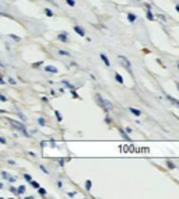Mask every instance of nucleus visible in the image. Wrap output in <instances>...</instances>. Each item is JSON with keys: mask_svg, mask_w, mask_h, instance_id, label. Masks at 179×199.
<instances>
[{"mask_svg": "<svg viewBox=\"0 0 179 199\" xmlns=\"http://www.w3.org/2000/svg\"><path fill=\"white\" fill-rule=\"evenodd\" d=\"M9 122H10V125L14 128V129H17V130H20L25 137H30V133L27 132V126L22 122H20V121H16V119H9Z\"/></svg>", "mask_w": 179, "mask_h": 199, "instance_id": "f257e3e1", "label": "nucleus"}, {"mask_svg": "<svg viewBox=\"0 0 179 199\" xmlns=\"http://www.w3.org/2000/svg\"><path fill=\"white\" fill-rule=\"evenodd\" d=\"M95 98H97V101H98V104H100V107L104 108L106 112H111V111H112V104H111V102L108 101V100H105V98H102L100 94H97Z\"/></svg>", "mask_w": 179, "mask_h": 199, "instance_id": "f03ea898", "label": "nucleus"}, {"mask_svg": "<svg viewBox=\"0 0 179 199\" xmlns=\"http://www.w3.org/2000/svg\"><path fill=\"white\" fill-rule=\"evenodd\" d=\"M118 59H119V62L122 63V66H125V69H126L129 73H132V63H130V60L127 59L126 56L119 55V56H118Z\"/></svg>", "mask_w": 179, "mask_h": 199, "instance_id": "7ed1b4c3", "label": "nucleus"}, {"mask_svg": "<svg viewBox=\"0 0 179 199\" xmlns=\"http://www.w3.org/2000/svg\"><path fill=\"white\" fill-rule=\"evenodd\" d=\"M56 39L60 41V42H63V43H67L69 42V34L66 33V31H62V33H59L58 35H56Z\"/></svg>", "mask_w": 179, "mask_h": 199, "instance_id": "20e7f679", "label": "nucleus"}, {"mask_svg": "<svg viewBox=\"0 0 179 199\" xmlns=\"http://www.w3.org/2000/svg\"><path fill=\"white\" fill-rule=\"evenodd\" d=\"M73 30L76 34H79L80 37H85V30L81 25H73Z\"/></svg>", "mask_w": 179, "mask_h": 199, "instance_id": "39448f33", "label": "nucleus"}, {"mask_svg": "<svg viewBox=\"0 0 179 199\" xmlns=\"http://www.w3.org/2000/svg\"><path fill=\"white\" fill-rule=\"evenodd\" d=\"M43 70L45 72H48V73H53V75H58V67H55V66H51V65H48L43 67Z\"/></svg>", "mask_w": 179, "mask_h": 199, "instance_id": "423d86ee", "label": "nucleus"}, {"mask_svg": "<svg viewBox=\"0 0 179 199\" xmlns=\"http://www.w3.org/2000/svg\"><path fill=\"white\" fill-rule=\"evenodd\" d=\"M146 16H147V18L150 20V21H154L155 20V16L153 14V11H151V7L147 4V13H146Z\"/></svg>", "mask_w": 179, "mask_h": 199, "instance_id": "0eeeda50", "label": "nucleus"}, {"mask_svg": "<svg viewBox=\"0 0 179 199\" xmlns=\"http://www.w3.org/2000/svg\"><path fill=\"white\" fill-rule=\"evenodd\" d=\"M100 58H101V59H102V62H104V65H105L106 67H109V66H111V62H109V58H108V56H106L105 54H101V55H100Z\"/></svg>", "mask_w": 179, "mask_h": 199, "instance_id": "6e6552de", "label": "nucleus"}, {"mask_svg": "<svg viewBox=\"0 0 179 199\" xmlns=\"http://www.w3.org/2000/svg\"><path fill=\"white\" fill-rule=\"evenodd\" d=\"M129 111H130V114L134 115V117H141V111L137 109V108H134V107H129Z\"/></svg>", "mask_w": 179, "mask_h": 199, "instance_id": "1a4fd4ad", "label": "nucleus"}, {"mask_svg": "<svg viewBox=\"0 0 179 199\" xmlns=\"http://www.w3.org/2000/svg\"><path fill=\"white\" fill-rule=\"evenodd\" d=\"M127 20L130 24H134V21L137 20V16L136 14H133V13H127Z\"/></svg>", "mask_w": 179, "mask_h": 199, "instance_id": "9d476101", "label": "nucleus"}, {"mask_svg": "<svg viewBox=\"0 0 179 199\" xmlns=\"http://www.w3.org/2000/svg\"><path fill=\"white\" fill-rule=\"evenodd\" d=\"M62 86H64L66 88H69V90H73L74 88V86L69 80H62Z\"/></svg>", "mask_w": 179, "mask_h": 199, "instance_id": "9b49d317", "label": "nucleus"}, {"mask_svg": "<svg viewBox=\"0 0 179 199\" xmlns=\"http://www.w3.org/2000/svg\"><path fill=\"white\" fill-rule=\"evenodd\" d=\"M58 55H60V56H66V58H70V56H71L69 51H63V49H58Z\"/></svg>", "mask_w": 179, "mask_h": 199, "instance_id": "f8f14e48", "label": "nucleus"}, {"mask_svg": "<svg viewBox=\"0 0 179 199\" xmlns=\"http://www.w3.org/2000/svg\"><path fill=\"white\" fill-rule=\"evenodd\" d=\"M18 191H17V196H21V195L25 194V185H20V187H17Z\"/></svg>", "mask_w": 179, "mask_h": 199, "instance_id": "ddd939ff", "label": "nucleus"}, {"mask_svg": "<svg viewBox=\"0 0 179 199\" xmlns=\"http://www.w3.org/2000/svg\"><path fill=\"white\" fill-rule=\"evenodd\" d=\"M165 97L168 98L169 101L172 102L174 105H176V107H179V100H176V98H174V97H171V96H168V94H165Z\"/></svg>", "mask_w": 179, "mask_h": 199, "instance_id": "4468645a", "label": "nucleus"}, {"mask_svg": "<svg viewBox=\"0 0 179 199\" xmlns=\"http://www.w3.org/2000/svg\"><path fill=\"white\" fill-rule=\"evenodd\" d=\"M37 191H38V194H39V196H42V198H43V196H46V194H48L46 189L42 188V187H41V188H38Z\"/></svg>", "mask_w": 179, "mask_h": 199, "instance_id": "2eb2a0df", "label": "nucleus"}, {"mask_svg": "<svg viewBox=\"0 0 179 199\" xmlns=\"http://www.w3.org/2000/svg\"><path fill=\"white\" fill-rule=\"evenodd\" d=\"M9 37H10L13 41H16V42H21V38L18 37V35H16V34H10Z\"/></svg>", "mask_w": 179, "mask_h": 199, "instance_id": "dca6fc26", "label": "nucleus"}, {"mask_svg": "<svg viewBox=\"0 0 179 199\" xmlns=\"http://www.w3.org/2000/svg\"><path fill=\"white\" fill-rule=\"evenodd\" d=\"M43 13H45L48 17H53V16H55V14H53V11L51 10V9H48V7H45V9H43Z\"/></svg>", "mask_w": 179, "mask_h": 199, "instance_id": "f3484780", "label": "nucleus"}, {"mask_svg": "<svg viewBox=\"0 0 179 199\" xmlns=\"http://www.w3.org/2000/svg\"><path fill=\"white\" fill-rule=\"evenodd\" d=\"M115 80L119 83V84H123V77H122L119 73H115Z\"/></svg>", "mask_w": 179, "mask_h": 199, "instance_id": "a211bd4d", "label": "nucleus"}, {"mask_svg": "<svg viewBox=\"0 0 179 199\" xmlns=\"http://www.w3.org/2000/svg\"><path fill=\"white\" fill-rule=\"evenodd\" d=\"M91 188H92V181H91V179H87V181H85V189H87V191H91Z\"/></svg>", "mask_w": 179, "mask_h": 199, "instance_id": "6ab92c4d", "label": "nucleus"}, {"mask_svg": "<svg viewBox=\"0 0 179 199\" xmlns=\"http://www.w3.org/2000/svg\"><path fill=\"white\" fill-rule=\"evenodd\" d=\"M30 185H31L32 188H35V189L41 188V185H39V182H37V181H35V179H32L31 182H30Z\"/></svg>", "mask_w": 179, "mask_h": 199, "instance_id": "aec40b11", "label": "nucleus"}, {"mask_svg": "<svg viewBox=\"0 0 179 199\" xmlns=\"http://www.w3.org/2000/svg\"><path fill=\"white\" fill-rule=\"evenodd\" d=\"M119 132H121V135L123 136V139H126V140H130V137H129V133H127L126 130L123 132V129H119Z\"/></svg>", "mask_w": 179, "mask_h": 199, "instance_id": "412c9836", "label": "nucleus"}, {"mask_svg": "<svg viewBox=\"0 0 179 199\" xmlns=\"http://www.w3.org/2000/svg\"><path fill=\"white\" fill-rule=\"evenodd\" d=\"M55 115H56V118H58L59 122H62V121H63V117H62L60 111H58V109H56V111H55Z\"/></svg>", "mask_w": 179, "mask_h": 199, "instance_id": "4be33fe9", "label": "nucleus"}, {"mask_svg": "<svg viewBox=\"0 0 179 199\" xmlns=\"http://www.w3.org/2000/svg\"><path fill=\"white\" fill-rule=\"evenodd\" d=\"M167 167H168V168H171V170H175V168H176V166H175V164L171 161V160H167Z\"/></svg>", "mask_w": 179, "mask_h": 199, "instance_id": "5701e85b", "label": "nucleus"}, {"mask_svg": "<svg viewBox=\"0 0 179 199\" xmlns=\"http://www.w3.org/2000/svg\"><path fill=\"white\" fill-rule=\"evenodd\" d=\"M38 124H39V126H45V125H46V121H45L43 117H41V118H38Z\"/></svg>", "mask_w": 179, "mask_h": 199, "instance_id": "b1692460", "label": "nucleus"}, {"mask_svg": "<svg viewBox=\"0 0 179 199\" xmlns=\"http://www.w3.org/2000/svg\"><path fill=\"white\" fill-rule=\"evenodd\" d=\"M22 178L25 179L27 182H31V181H32V178H31V175H30V174H24V175H22Z\"/></svg>", "mask_w": 179, "mask_h": 199, "instance_id": "393cba45", "label": "nucleus"}, {"mask_svg": "<svg viewBox=\"0 0 179 199\" xmlns=\"http://www.w3.org/2000/svg\"><path fill=\"white\" fill-rule=\"evenodd\" d=\"M1 177L4 178V179H9V178L11 177V175H10V174H9L7 171H1Z\"/></svg>", "mask_w": 179, "mask_h": 199, "instance_id": "a878e982", "label": "nucleus"}, {"mask_svg": "<svg viewBox=\"0 0 179 199\" xmlns=\"http://www.w3.org/2000/svg\"><path fill=\"white\" fill-rule=\"evenodd\" d=\"M39 168H41V171H42L43 174H46V175H48V174H49V171H48V168H46V167H43L42 164L39 166Z\"/></svg>", "mask_w": 179, "mask_h": 199, "instance_id": "bb28decb", "label": "nucleus"}, {"mask_svg": "<svg viewBox=\"0 0 179 199\" xmlns=\"http://www.w3.org/2000/svg\"><path fill=\"white\" fill-rule=\"evenodd\" d=\"M70 93H71V96H73V98H79V100H80V96L77 94V93H76V90H74V88H73V90H70Z\"/></svg>", "mask_w": 179, "mask_h": 199, "instance_id": "cd10ccee", "label": "nucleus"}, {"mask_svg": "<svg viewBox=\"0 0 179 199\" xmlns=\"http://www.w3.org/2000/svg\"><path fill=\"white\" fill-rule=\"evenodd\" d=\"M17 191H18V188H16V187H11V185H10V192H11V194L17 195Z\"/></svg>", "mask_w": 179, "mask_h": 199, "instance_id": "c85d7f7f", "label": "nucleus"}, {"mask_svg": "<svg viewBox=\"0 0 179 199\" xmlns=\"http://www.w3.org/2000/svg\"><path fill=\"white\" fill-rule=\"evenodd\" d=\"M0 101H1V102H6V101H7V97H6L3 93H0Z\"/></svg>", "mask_w": 179, "mask_h": 199, "instance_id": "c756f323", "label": "nucleus"}, {"mask_svg": "<svg viewBox=\"0 0 179 199\" xmlns=\"http://www.w3.org/2000/svg\"><path fill=\"white\" fill-rule=\"evenodd\" d=\"M66 3H67L70 7H74V6H76V1H74V0H66Z\"/></svg>", "mask_w": 179, "mask_h": 199, "instance_id": "7c9ffc66", "label": "nucleus"}, {"mask_svg": "<svg viewBox=\"0 0 179 199\" xmlns=\"http://www.w3.org/2000/svg\"><path fill=\"white\" fill-rule=\"evenodd\" d=\"M77 195V192H74V191H71V192H67V196L69 198H74Z\"/></svg>", "mask_w": 179, "mask_h": 199, "instance_id": "2f4dec72", "label": "nucleus"}, {"mask_svg": "<svg viewBox=\"0 0 179 199\" xmlns=\"http://www.w3.org/2000/svg\"><path fill=\"white\" fill-rule=\"evenodd\" d=\"M18 117H20V119H22V121H27V117L22 112H18Z\"/></svg>", "mask_w": 179, "mask_h": 199, "instance_id": "473e14b6", "label": "nucleus"}, {"mask_svg": "<svg viewBox=\"0 0 179 199\" xmlns=\"http://www.w3.org/2000/svg\"><path fill=\"white\" fill-rule=\"evenodd\" d=\"M9 83H10V84H13V86H16V84H17V81L14 80L13 77H10V79H9Z\"/></svg>", "mask_w": 179, "mask_h": 199, "instance_id": "72a5a7b5", "label": "nucleus"}, {"mask_svg": "<svg viewBox=\"0 0 179 199\" xmlns=\"http://www.w3.org/2000/svg\"><path fill=\"white\" fill-rule=\"evenodd\" d=\"M157 17H158V18H161L162 21H167V17L162 16V14H157Z\"/></svg>", "mask_w": 179, "mask_h": 199, "instance_id": "f704fd0d", "label": "nucleus"}, {"mask_svg": "<svg viewBox=\"0 0 179 199\" xmlns=\"http://www.w3.org/2000/svg\"><path fill=\"white\" fill-rule=\"evenodd\" d=\"M42 63H43V62H42V60H41V62H37V63H34V65H32V66H34V67H39V66L42 65Z\"/></svg>", "mask_w": 179, "mask_h": 199, "instance_id": "c9c22d12", "label": "nucleus"}, {"mask_svg": "<svg viewBox=\"0 0 179 199\" xmlns=\"http://www.w3.org/2000/svg\"><path fill=\"white\" fill-rule=\"evenodd\" d=\"M9 182H10V184L16 182V177H10V178H9Z\"/></svg>", "mask_w": 179, "mask_h": 199, "instance_id": "e433bc0d", "label": "nucleus"}, {"mask_svg": "<svg viewBox=\"0 0 179 199\" xmlns=\"http://www.w3.org/2000/svg\"><path fill=\"white\" fill-rule=\"evenodd\" d=\"M125 130H126L127 133H132V132H133V129L130 128V126H126V129H125Z\"/></svg>", "mask_w": 179, "mask_h": 199, "instance_id": "4c0bfd02", "label": "nucleus"}, {"mask_svg": "<svg viewBox=\"0 0 179 199\" xmlns=\"http://www.w3.org/2000/svg\"><path fill=\"white\" fill-rule=\"evenodd\" d=\"M45 1H48V3H51L52 6H56V7H58V4H56V3H55L53 0H45Z\"/></svg>", "mask_w": 179, "mask_h": 199, "instance_id": "58836bf2", "label": "nucleus"}, {"mask_svg": "<svg viewBox=\"0 0 179 199\" xmlns=\"http://www.w3.org/2000/svg\"><path fill=\"white\" fill-rule=\"evenodd\" d=\"M58 188H63V182L62 181H58Z\"/></svg>", "mask_w": 179, "mask_h": 199, "instance_id": "ea45409f", "label": "nucleus"}, {"mask_svg": "<svg viewBox=\"0 0 179 199\" xmlns=\"http://www.w3.org/2000/svg\"><path fill=\"white\" fill-rule=\"evenodd\" d=\"M0 143H1V145H6V139H4V137H0Z\"/></svg>", "mask_w": 179, "mask_h": 199, "instance_id": "a19ab883", "label": "nucleus"}, {"mask_svg": "<svg viewBox=\"0 0 179 199\" xmlns=\"http://www.w3.org/2000/svg\"><path fill=\"white\" fill-rule=\"evenodd\" d=\"M0 84H1V86H3V84H6V81H4V79H3V77H0Z\"/></svg>", "mask_w": 179, "mask_h": 199, "instance_id": "79ce46f5", "label": "nucleus"}, {"mask_svg": "<svg viewBox=\"0 0 179 199\" xmlns=\"http://www.w3.org/2000/svg\"><path fill=\"white\" fill-rule=\"evenodd\" d=\"M51 145H52V147H55V146H56V142L53 139H51Z\"/></svg>", "mask_w": 179, "mask_h": 199, "instance_id": "37998d69", "label": "nucleus"}, {"mask_svg": "<svg viewBox=\"0 0 179 199\" xmlns=\"http://www.w3.org/2000/svg\"><path fill=\"white\" fill-rule=\"evenodd\" d=\"M28 154H30V156H31V157H37V154H35V153H34V151H30V153H28Z\"/></svg>", "mask_w": 179, "mask_h": 199, "instance_id": "c03bdc74", "label": "nucleus"}, {"mask_svg": "<svg viewBox=\"0 0 179 199\" xmlns=\"http://www.w3.org/2000/svg\"><path fill=\"white\" fill-rule=\"evenodd\" d=\"M105 122H106V124H111V118H109V117H106V119H105Z\"/></svg>", "mask_w": 179, "mask_h": 199, "instance_id": "a18cd8bd", "label": "nucleus"}, {"mask_svg": "<svg viewBox=\"0 0 179 199\" xmlns=\"http://www.w3.org/2000/svg\"><path fill=\"white\" fill-rule=\"evenodd\" d=\"M175 10L179 13V3H178V4H175Z\"/></svg>", "mask_w": 179, "mask_h": 199, "instance_id": "49530a36", "label": "nucleus"}, {"mask_svg": "<svg viewBox=\"0 0 179 199\" xmlns=\"http://www.w3.org/2000/svg\"><path fill=\"white\" fill-rule=\"evenodd\" d=\"M59 166H64V160H60V161H59Z\"/></svg>", "mask_w": 179, "mask_h": 199, "instance_id": "de8ad7c7", "label": "nucleus"}, {"mask_svg": "<svg viewBox=\"0 0 179 199\" xmlns=\"http://www.w3.org/2000/svg\"><path fill=\"white\" fill-rule=\"evenodd\" d=\"M7 163H9V164H16V161H14V160H9Z\"/></svg>", "mask_w": 179, "mask_h": 199, "instance_id": "09e8293b", "label": "nucleus"}, {"mask_svg": "<svg viewBox=\"0 0 179 199\" xmlns=\"http://www.w3.org/2000/svg\"><path fill=\"white\" fill-rule=\"evenodd\" d=\"M175 86H176V88H178V91H179V81H175Z\"/></svg>", "mask_w": 179, "mask_h": 199, "instance_id": "8fccbe9b", "label": "nucleus"}, {"mask_svg": "<svg viewBox=\"0 0 179 199\" xmlns=\"http://www.w3.org/2000/svg\"><path fill=\"white\" fill-rule=\"evenodd\" d=\"M178 70H179V63H178Z\"/></svg>", "mask_w": 179, "mask_h": 199, "instance_id": "3c124183", "label": "nucleus"}, {"mask_svg": "<svg viewBox=\"0 0 179 199\" xmlns=\"http://www.w3.org/2000/svg\"><path fill=\"white\" fill-rule=\"evenodd\" d=\"M31 1H34V0H31Z\"/></svg>", "mask_w": 179, "mask_h": 199, "instance_id": "603ef678", "label": "nucleus"}]
</instances>
